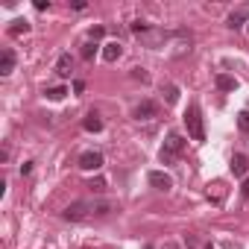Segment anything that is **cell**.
Instances as JSON below:
<instances>
[{
    "mask_svg": "<svg viewBox=\"0 0 249 249\" xmlns=\"http://www.w3.org/2000/svg\"><path fill=\"white\" fill-rule=\"evenodd\" d=\"M185 126H188V135H191V141H196V144H202L205 141V123H202V111H199V103H191L188 108H185Z\"/></svg>",
    "mask_w": 249,
    "mask_h": 249,
    "instance_id": "cell-1",
    "label": "cell"
},
{
    "mask_svg": "<svg viewBox=\"0 0 249 249\" xmlns=\"http://www.w3.org/2000/svg\"><path fill=\"white\" fill-rule=\"evenodd\" d=\"M185 138L179 135V132H170L167 135V141H164V147H161V153H159V159H161V164H176L179 161V156L185 153Z\"/></svg>",
    "mask_w": 249,
    "mask_h": 249,
    "instance_id": "cell-2",
    "label": "cell"
},
{
    "mask_svg": "<svg viewBox=\"0 0 249 249\" xmlns=\"http://www.w3.org/2000/svg\"><path fill=\"white\" fill-rule=\"evenodd\" d=\"M88 214H91V202H85V199H76V202H71V205L62 211V217L71 220V223H82Z\"/></svg>",
    "mask_w": 249,
    "mask_h": 249,
    "instance_id": "cell-3",
    "label": "cell"
},
{
    "mask_svg": "<svg viewBox=\"0 0 249 249\" xmlns=\"http://www.w3.org/2000/svg\"><path fill=\"white\" fill-rule=\"evenodd\" d=\"M147 182H150L156 191H164V194L173 188V179H170L164 170H150V173H147Z\"/></svg>",
    "mask_w": 249,
    "mask_h": 249,
    "instance_id": "cell-4",
    "label": "cell"
},
{
    "mask_svg": "<svg viewBox=\"0 0 249 249\" xmlns=\"http://www.w3.org/2000/svg\"><path fill=\"white\" fill-rule=\"evenodd\" d=\"M135 117H138V120H153V117H159V103H156V100H141V103L135 106Z\"/></svg>",
    "mask_w": 249,
    "mask_h": 249,
    "instance_id": "cell-5",
    "label": "cell"
},
{
    "mask_svg": "<svg viewBox=\"0 0 249 249\" xmlns=\"http://www.w3.org/2000/svg\"><path fill=\"white\" fill-rule=\"evenodd\" d=\"M79 167L88 170V173H91V170H100V167H103V153H97V150L82 153V156H79Z\"/></svg>",
    "mask_w": 249,
    "mask_h": 249,
    "instance_id": "cell-6",
    "label": "cell"
},
{
    "mask_svg": "<svg viewBox=\"0 0 249 249\" xmlns=\"http://www.w3.org/2000/svg\"><path fill=\"white\" fill-rule=\"evenodd\" d=\"M56 73H59L62 79H68V76L73 73V56H71V53H62V56L56 59Z\"/></svg>",
    "mask_w": 249,
    "mask_h": 249,
    "instance_id": "cell-7",
    "label": "cell"
},
{
    "mask_svg": "<svg viewBox=\"0 0 249 249\" xmlns=\"http://www.w3.org/2000/svg\"><path fill=\"white\" fill-rule=\"evenodd\" d=\"M15 71V50H3V53H0V76H9Z\"/></svg>",
    "mask_w": 249,
    "mask_h": 249,
    "instance_id": "cell-8",
    "label": "cell"
},
{
    "mask_svg": "<svg viewBox=\"0 0 249 249\" xmlns=\"http://www.w3.org/2000/svg\"><path fill=\"white\" fill-rule=\"evenodd\" d=\"M120 56H123V44L120 41H106L103 44V59L106 62H117Z\"/></svg>",
    "mask_w": 249,
    "mask_h": 249,
    "instance_id": "cell-9",
    "label": "cell"
},
{
    "mask_svg": "<svg viewBox=\"0 0 249 249\" xmlns=\"http://www.w3.org/2000/svg\"><path fill=\"white\" fill-rule=\"evenodd\" d=\"M229 167H231V173H234V176H246V173H249V159H246L243 153H234Z\"/></svg>",
    "mask_w": 249,
    "mask_h": 249,
    "instance_id": "cell-10",
    "label": "cell"
},
{
    "mask_svg": "<svg viewBox=\"0 0 249 249\" xmlns=\"http://www.w3.org/2000/svg\"><path fill=\"white\" fill-rule=\"evenodd\" d=\"M82 129H85V132H100V129H103V120H100V114H97V111H88V114H85Z\"/></svg>",
    "mask_w": 249,
    "mask_h": 249,
    "instance_id": "cell-11",
    "label": "cell"
},
{
    "mask_svg": "<svg viewBox=\"0 0 249 249\" xmlns=\"http://www.w3.org/2000/svg\"><path fill=\"white\" fill-rule=\"evenodd\" d=\"M214 82H217V88H220V91H234V88H237V79H234V76H229V73H217V79H214Z\"/></svg>",
    "mask_w": 249,
    "mask_h": 249,
    "instance_id": "cell-12",
    "label": "cell"
},
{
    "mask_svg": "<svg viewBox=\"0 0 249 249\" xmlns=\"http://www.w3.org/2000/svg\"><path fill=\"white\" fill-rule=\"evenodd\" d=\"M246 18H249V12H246V9H237V12H231V15H229V27H231V30H240Z\"/></svg>",
    "mask_w": 249,
    "mask_h": 249,
    "instance_id": "cell-13",
    "label": "cell"
},
{
    "mask_svg": "<svg viewBox=\"0 0 249 249\" xmlns=\"http://www.w3.org/2000/svg\"><path fill=\"white\" fill-rule=\"evenodd\" d=\"M27 33H30V21H24V18L12 21V27H9V36H27Z\"/></svg>",
    "mask_w": 249,
    "mask_h": 249,
    "instance_id": "cell-14",
    "label": "cell"
},
{
    "mask_svg": "<svg viewBox=\"0 0 249 249\" xmlns=\"http://www.w3.org/2000/svg\"><path fill=\"white\" fill-rule=\"evenodd\" d=\"M91 211L103 217V214H108V211H114V205H111V202H103V199H94V202H91Z\"/></svg>",
    "mask_w": 249,
    "mask_h": 249,
    "instance_id": "cell-15",
    "label": "cell"
},
{
    "mask_svg": "<svg viewBox=\"0 0 249 249\" xmlns=\"http://www.w3.org/2000/svg\"><path fill=\"white\" fill-rule=\"evenodd\" d=\"M44 94H47V100H53V103H59V100H65V94H68V88H62V85H56V88H47Z\"/></svg>",
    "mask_w": 249,
    "mask_h": 249,
    "instance_id": "cell-16",
    "label": "cell"
},
{
    "mask_svg": "<svg viewBox=\"0 0 249 249\" xmlns=\"http://www.w3.org/2000/svg\"><path fill=\"white\" fill-rule=\"evenodd\" d=\"M94 53H97V44H94V41H85V44H82V50H79V56H82L85 62H91V59H94Z\"/></svg>",
    "mask_w": 249,
    "mask_h": 249,
    "instance_id": "cell-17",
    "label": "cell"
},
{
    "mask_svg": "<svg viewBox=\"0 0 249 249\" xmlns=\"http://www.w3.org/2000/svg\"><path fill=\"white\" fill-rule=\"evenodd\" d=\"M161 94H164V100H167L170 106L179 100V88H176V85H164V88H161Z\"/></svg>",
    "mask_w": 249,
    "mask_h": 249,
    "instance_id": "cell-18",
    "label": "cell"
},
{
    "mask_svg": "<svg viewBox=\"0 0 249 249\" xmlns=\"http://www.w3.org/2000/svg\"><path fill=\"white\" fill-rule=\"evenodd\" d=\"M88 188H91L94 194H103V191H106V179H103V176H97V179H91V182H88Z\"/></svg>",
    "mask_w": 249,
    "mask_h": 249,
    "instance_id": "cell-19",
    "label": "cell"
},
{
    "mask_svg": "<svg viewBox=\"0 0 249 249\" xmlns=\"http://www.w3.org/2000/svg\"><path fill=\"white\" fill-rule=\"evenodd\" d=\"M237 129L240 132H249V111H240L237 114Z\"/></svg>",
    "mask_w": 249,
    "mask_h": 249,
    "instance_id": "cell-20",
    "label": "cell"
},
{
    "mask_svg": "<svg viewBox=\"0 0 249 249\" xmlns=\"http://www.w3.org/2000/svg\"><path fill=\"white\" fill-rule=\"evenodd\" d=\"M129 30H132V33H141V36H147V33H150V24H144V21H135V24H129Z\"/></svg>",
    "mask_w": 249,
    "mask_h": 249,
    "instance_id": "cell-21",
    "label": "cell"
},
{
    "mask_svg": "<svg viewBox=\"0 0 249 249\" xmlns=\"http://www.w3.org/2000/svg\"><path fill=\"white\" fill-rule=\"evenodd\" d=\"M132 79H141V82H150V73L144 68H132Z\"/></svg>",
    "mask_w": 249,
    "mask_h": 249,
    "instance_id": "cell-22",
    "label": "cell"
},
{
    "mask_svg": "<svg viewBox=\"0 0 249 249\" xmlns=\"http://www.w3.org/2000/svg\"><path fill=\"white\" fill-rule=\"evenodd\" d=\"M185 246H188V249H199V240L191 237V234H185Z\"/></svg>",
    "mask_w": 249,
    "mask_h": 249,
    "instance_id": "cell-23",
    "label": "cell"
},
{
    "mask_svg": "<svg viewBox=\"0 0 249 249\" xmlns=\"http://www.w3.org/2000/svg\"><path fill=\"white\" fill-rule=\"evenodd\" d=\"M103 36H106L103 27H91V41H94V38H103Z\"/></svg>",
    "mask_w": 249,
    "mask_h": 249,
    "instance_id": "cell-24",
    "label": "cell"
},
{
    "mask_svg": "<svg viewBox=\"0 0 249 249\" xmlns=\"http://www.w3.org/2000/svg\"><path fill=\"white\" fill-rule=\"evenodd\" d=\"M240 196H243V199H249V176H246V179H243V185H240Z\"/></svg>",
    "mask_w": 249,
    "mask_h": 249,
    "instance_id": "cell-25",
    "label": "cell"
},
{
    "mask_svg": "<svg viewBox=\"0 0 249 249\" xmlns=\"http://www.w3.org/2000/svg\"><path fill=\"white\" fill-rule=\"evenodd\" d=\"M30 173H33V161H24L21 164V176H30Z\"/></svg>",
    "mask_w": 249,
    "mask_h": 249,
    "instance_id": "cell-26",
    "label": "cell"
},
{
    "mask_svg": "<svg viewBox=\"0 0 249 249\" xmlns=\"http://www.w3.org/2000/svg\"><path fill=\"white\" fill-rule=\"evenodd\" d=\"M36 9H38V12H44V9H50V0H36Z\"/></svg>",
    "mask_w": 249,
    "mask_h": 249,
    "instance_id": "cell-27",
    "label": "cell"
},
{
    "mask_svg": "<svg viewBox=\"0 0 249 249\" xmlns=\"http://www.w3.org/2000/svg\"><path fill=\"white\" fill-rule=\"evenodd\" d=\"M226 249H240V246L237 243H226Z\"/></svg>",
    "mask_w": 249,
    "mask_h": 249,
    "instance_id": "cell-28",
    "label": "cell"
},
{
    "mask_svg": "<svg viewBox=\"0 0 249 249\" xmlns=\"http://www.w3.org/2000/svg\"><path fill=\"white\" fill-rule=\"evenodd\" d=\"M205 249H214V246H205Z\"/></svg>",
    "mask_w": 249,
    "mask_h": 249,
    "instance_id": "cell-29",
    "label": "cell"
}]
</instances>
